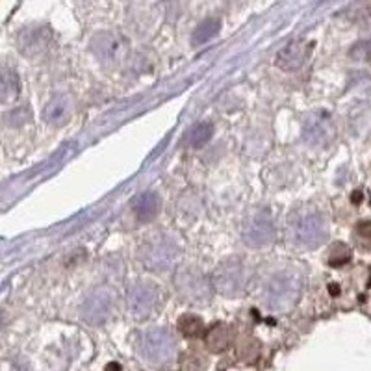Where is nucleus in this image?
Listing matches in <instances>:
<instances>
[{"mask_svg":"<svg viewBox=\"0 0 371 371\" xmlns=\"http://www.w3.org/2000/svg\"><path fill=\"white\" fill-rule=\"evenodd\" d=\"M289 236L306 249H316L328 238V223L323 214L301 210L289 217Z\"/></svg>","mask_w":371,"mask_h":371,"instance_id":"1","label":"nucleus"},{"mask_svg":"<svg viewBox=\"0 0 371 371\" xmlns=\"http://www.w3.org/2000/svg\"><path fill=\"white\" fill-rule=\"evenodd\" d=\"M92 52L95 54V58L104 65L110 67H117L121 63H125L131 52L128 47V39L125 35H121L116 30H104L99 34L93 35L92 39Z\"/></svg>","mask_w":371,"mask_h":371,"instance_id":"2","label":"nucleus"},{"mask_svg":"<svg viewBox=\"0 0 371 371\" xmlns=\"http://www.w3.org/2000/svg\"><path fill=\"white\" fill-rule=\"evenodd\" d=\"M164 303V294L156 284L149 280H140L126 292V304L135 319H147Z\"/></svg>","mask_w":371,"mask_h":371,"instance_id":"3","label":"nucleus"},{"mask_svg":"<svg viewBox=\"0 0 371 371\" xmlns=\"http://www.w3.org/2000/svg\"><path fill=\"white\" fill-rule=\"evenodd\" d=\"M175 343L173 334L164 327H153L145 331L140 338V353L141 357L153 364H164L173 357Z\"/></svg>","mask_w":371,"mask_h":371,"instance_id":"4","label":"nucleus"},{"mask_svg":"<svg viewBox=\"0 0 371 371\" xmlns=\"http://www.w3.org/2000/svg\"><path fill=\"white\" fill-rule=\"evenodd\" d=\"M179 256V249L165 236H153L145 241L140 249L141 264L149 271H165L175 264Z\"/></svg>","mask_w":371,"mask_h":371,"instance_id":"5","label":"nucleus"},{"mask_svg":"<svg viewBox=\"0 0 371 371\" xmlns=\"http://www.w3.org/2000/svg\"><path fill=\"white\" fill-rule=\"evenodd\" d=\"M116 306V294L106 286L95 288L82 304V318L93 327H101L111 318Z\"/></svg>","mask_w":371,"mask_h":371,"instance_id":"6","label":"nucleus"},{"mask_svg":"<svg viewBox=\"0 0 371 371\" xmlns=\"http://www.w3.org/2000/svg\"><path fill=\"white\" fill-rule=\"evenodd\" d=\"M301 282L289 273H280L265 288V303L273 310H286L299 297Z\"/></svg>","mask_w":371,"mask_h":371,"instance_id":"7","label":"nucleus"},{"mask_svg":"<svg viewBox=\"0 0 371 371\" xmlns=\"http://www.w3.org/2000/svg\"><path fill=\"white\" fill-rule=\"evenodd\" d=\"M247 282L245 265L238 260H225L214 273V286L225 297H236L243 292Z\"/></svg>","mask_w":371,"mask_h":371,"instance_id":"8","label":"nucleus"},{"mask_svg":"<svg viewBox=\"0 0 371 371\" xmlns=\"http://www.w3.org/2000/svg\"><path fill=\"white\" fill-rule=\"evenodd\" d=\"M241 236H243V241H245L247 245L251 247L270 245L277 236L275 223H273L270 214L258 210V212L251 214L245 219Z\"/></svg>","mask_w":371,"mask_h":371,"instance_id":"9","label":"nucleus"},{"mask_svg":"<svg viewBox=\"0 0 371 371\" xmlns=\"http://www.w3.org/2000/svg\"><path fill=\"white\" fill-rule=\"evenodd\" d=\"M336 135V128L327 111H314L304 119L303 138L310 147L323 149Z\"/></svg>","mask_w":371,"mask_h":371,"instance_id":"10","label":"nucleus"},{"mask_svg":"<svg viewBox=\"0 0 371 371\" xmlns=\"http://www.w3.org/2000/svg\"><path fill=\"white\" fill-rule=\"evenodd\" d=\"M54 35L47 26H30L24 28L17 38V48L21 54L32 60H38L52 48Z\"/></svg>","mask_w":371,"mask_h":371,"instance_id":"11","label":"nucleus"},{"mask_svg":"<svg viewBox=\"0 0 371 371\" xmlns=\"http://www.w3.org/2000/svg\"><path fill=\"white\" fill-rule=\"evenodd\" d=\"M177 286L180 295L189 303H204L210 297V284L206 277L193 267L180 271L177 275Z\"/></svg>","mask_w":371,"mask_h":371,"instance_id":"12","label":"nucleus"},{"mask_svg":"<svg viewBox=\"0 0 371 371\" xmlns=\"http://www.w3.org/2000/svg\"><path fill=\"white\" fill-rule=\"evenodd\" d=\"M309 43L304 39H292L275 56V65L282 71H297L309 56Z\"/></svg>","mask_w":371,"mask_h":371,"instance_id":"13","label":"nucleus"},{"mask_svg":"<svg viewBox=\"0 0 371 371\" xmlns=\"http://www.w3.org/2000/svg\"><path fill=\"white\" fill-rule=\"evenodd\" d=\"M72 110H74V104H72L71 95L56 93L45 106L43 119L50 126H63L67 125L69 119L72 117Z\"/></svg>","mask_w":371,"mask_h":371,"instance_id":"14","label":"nucleus"},{"mask_svg":"<svg viewBox=\"0 0 371 371\" xmlns=\"http://www.w3.org/2000/svg\"><path fill=\"white\" fill-rule=\"evenodd\" d=\"M160 206H162V203H160L158 195L155 192H145L134 199L132 212H134L138 221L149 223L160 214Z\"/></svg>","mask_w":371,"mask_h":371,"instance_id":"15","label":"nucleus"},{"mask_svg":"<svg viewBox=\"0 0 371 371\" xmlns=\"http://www.w3.org/2000/svg\"><path fill=\"white\" fill-rule=\"evenodd\" d=\"M21 93L19 74L8 65H0V104H10Z\"/></svg>","mask_w":371,"mask_h":371,"instance_id":"16","label":"nucleus"},{"mask_svg":"<svg viewBox=\"0 0 371 371\" xmlns=\"http://www.w3.org/2000/svg\"><path fill=\"white\" fill-rule=\"evenodd\" d=\"M206 348L212 353H223L231 348V328L225 323H216L206 331Z\"/></svg>","mask_w":371,"mask_h":371,"instance_id":"17","label":"nucleus"},{"mask_svg":"<svg viewBox=\"0 0 371 371\" xmlns=\"http://www.w3.org/2000/svg\"><path fill=\"white\" fill-rule=\"evenodd\" d=\"M219 28H221V21L216 19V17H208V19H204L203 23L199 24L197 28L193 30L192 45L193 47H201V45L208 43L210 39H214L219 34Z\"/></svg>","mask_w":371,"mask_h":371,"instance_id":"18","label":"nucleus"},{"mask_svg":"<svg viewBox=\"0 0 371 371\" xmlns=\"http://www.w3.org/2000/svg\"><path fill=\"white\" fill-rule=\"evenodd\" d=\"M212 135H214L212 123H208V121L197 123V125L193 126L192 131H189V134H188L189 147H193V149H203L204 145L212 140Z\"/></svg>","mask_w":371,"mask_h":371,"instance_id":"19","label":"nucleus"},{"mask_svg":"<svg viewBox=\"0 0 371 371\" xmlns=\"http://www.w3.org/2000/svg\"><path fill=\"white\" fill-rule=\"evenodd\" d=\"M204 323L203 319L199 316H193V314H186L179 319V331L188 338H197L203 334Z\"/></svg>","mask_w":371,"mask_h":371,"instance_id":"20","label":"nucleus"},{"mask_svg":"<svg viewBox=\"0 0 371 371\" xmlns=\"http://www.w3.org/2000/svg\"><path fill=\"white\" fill-rule=\"evenodd\" d=\"M349 58L353 62H371V39H362L349 48Z\"/></svg>","mask_w":371,"mask_h":371,"instance_id":"21","label":"nucleus"},{"mask_svg":"<svg viewBox=\"0 0 371 371\" xmlns=\"http://www.w3.org/2000/svg\"><path fill=\"white\" fill-rule=\"evenodd\" d=\"M351 260V251H349L348 245L343 243H336V245L331 249V255H328V264L334 265V267H340V265L348 264Z\"/></svg>","mask_w":371,"mask_h":371,"instance_id":"22","label":"nucleus"},{"mask_svg":"<svg viewBox=\"0 0 371 371\" xmlns=\"http://www.w3.org/2000/svg\"><path fill=\"white\" fill-rule=\"evenodd\" d=\"M357 234L360 238L371 240V221H360L357 227Z\"/></svg>","mask_w":371,"mask_h":371,"instance_id":"23","label":"nucleus"}]
</instances>
